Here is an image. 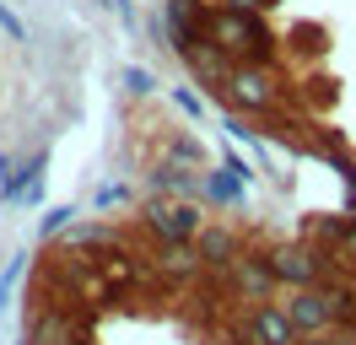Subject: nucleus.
I'll return each mask as SVG.
<instances>
[{
    "mask_svg": "<svg viewBox=\"0 0 356 345\" xmlns=\"http://www.w3.org/2000/svg\"><path fill=\"white\" fill-rule=\"evenodd\" d=\"M195 254H200L205 270H232V264L243 259V243H238V232H227V227H211V221H205V232L195 237Z\"/></svg>",
    "mask_w": 356,
    "mask_h": 345,
    "instance_id": "obj_7",
    "label": "nucleus"
},
{
    "mask_svg": "<svg viewBox=\"0 0 356 345\" xmlns=\"http://www.w3.org/2000/svg\"><path fill=\"white\" fill-rule=\"evenodd\" d=\"M232 286H238L248 302H270V291L281 286L275 270H270V254H243L238 264H232Z\"/></svg>",
    "mask_w": 356,
    "mask_h": 345,
    "instance_id": "obj_6",
    "label": "nucleus"
},
{
    "mask_svg": "<svg viewBox=\"0 0 356 345\" xmlns=\"http://www.w3.org/2000/svg\"><path fill=\"white\" fill-rule=\"evenodd\" d=\"M124 200H130V189H124V184H103V189L92 194V205H97V211H108V205H124Z\"/></svg>",
    "mask_w": 356,
    "mask_h": 345,
    "instance_id": "obj_16",
    "label": "nucleus"
},
{
    "mask_svg": "<svg viewBox=\"0 0 356 345\" xmlns=\"http://www.w3.org/2000/svg\"><path fill=\"white\" fill-rule=\"evenodd\" d=\"M200 194L211 200V205H243L248 184H243V178H238V172H232V168L222 162L216 172H205V178H200Z\"/></svg>",
    "mask_w": 356,
    "mask_h": 345,
    "instance_id": "obj_9",
    "label": "nucleus"
},
{
    "mask_svg": "<svg viewBox=\"0 0 356 345\" xmlns=\"http://www.w3.org/2000/svg\"><path fill=\"white\" fill-rule=\"evenodd\" d=\"M97 237H108L103 227H81V232H70V243H97Z\"/></svg>",
    "mask_w": 356,
    "mask_h": 345,
    "instance_id": "obj_21",
    "label": "nucleus"
},
{
    "mask_svg": "<svg viewBox=\"0 0 356 345\" xmlns=\"http://www.w3.org/2000/svg\"><path fill=\"white\" fill-rule=\"evenodd\" d=\"M297 345H351V340H346V335H334V329H330V335H313V340H297Z\"/></svg>",
    "mask_w": 356,
    "mask_h": 345,
    "instance_id": "obj_20",
    "label": "nucleus"
},
{
    "mask_svg": "<svg viewBox=\"0 0 356 345\" xmlns=\"http://www.w3.org/2000/svg\"><path fill=\"white\" fill-rule=\"evenodd\" d=\"M248 335H254V345H297V340H302L297 323H291V313L281 307V302H254V313H248Z\"/></svg>",
    "mask_w": 356,
    "mask_h": 345,
    "instance_id": "obj_5",
    "label": "nucleus"
},
{
    "mask_svg": "<svg viewBox=\"0 0 356 345\" xmlns=\"http://www.w3.org/2000/svg\"><path fill=\"white\" fill-rule=\"evenodd\" d=\"M168 162H173V168H200L205 162V151H200V141H189V135H178V141H168Z\"/></svg>",
    "mask_w": 356,
    "mask_h": 345,
    "instance_id": "obj_12",
    "label": "nucleus"
},
{
    "mask_svg": "<svg viewBox=\"0 0 356 345\" xmlns=\"http://www.w3.org/2000/svg\"><path fill=\"white\" fill-rule=\"evenodd\" d=\"M140 227L156 237V243H195V237L205 232V216L195 200H162L156 194L152 205L140 211Z\"/></svg>",
    "mask_w": 356,
    "mask_h": 345,
    "instance_id": "obj_1",
    "label": "nucleus"
},
{
    "mask_svg": "<svg viewBox=\"0 0 356 345\" xmlns=\"http://www.w3.org/2000/svg\"><path fill=\"white\" fill-rule=\"evenodd\" d=\"M124 92H130V97H152L156 76H152V70H140V65H130V70H124Z\"/></svg>",
    "mask_w": 356,
    "mask_h": 345,
    "instance_id": "obj_14",
    "label": "nucleus"
},
{
    "mask_svg": "<svg viewBox=\"0 0 356 345\" xmlns=\"http://www.w3.org/2000/svg\"><path fill=\"white\" fill-rule=\"evenodd\" d=\"M222 6H232V11H265V6H275V0H222Z\"/></svg>",
    "mask_w": 356,
    "mask_h": 345,
    "instance_id": "obj_19",
    "label": "nucleus"
},
{
    "mask_svg": "<svg viewBox=\"0 0 356 345\" xmlns=\"http://www.w3.org/2000/svg\"><path fill=\"white\" fill-rule=\"evenodd\" d=\"M173 103L189 113V119H205V97L200 92H189V86H173Z\"/></svg>",
    "mask_w": 356,
    "mask_h": 345,
    "instance_id": "obj_15",
    "label": "nucleus"
},
{
    "mask_svg": "<svg viewBox=\"0 0 356 345\" xmlns=\"http://www.w3.org/2000/svg\"><path fill=\"white\" fill-rule=\"evenodd\" d=\"M76 216H81L76 205H54V211H49L44 221H38V232H44V237H60L65 227H76Z\"/></svg>",
    "mask_w": 356,
    "mask_h": 345,
    "instance_id": "obj_13",
    "label": "nucleus"
},
{
    "mask_svg": "<svg viewBox=\"0 0 356 345\" xmlns=\"http://www.w3.org/2000/svg\"><path fill=\"white\" fill-rule=\"evenodd\" d=\"M0 33H6V38H17V43H27V27L17 22V11H11L6 0H0Z\"/></svg>",
    "mask_w": 356,
    "mask_h": 345,
    "instance_id": "obj_17",
    "label": "nucleus"
},
{
    "mask_svg": "<svg viewBox=\"0 0 356 345\" xmlns=\"http://www.w3.org/2000/svg\"><path fill=\"white\" fill-rule=\"evenodd\" d=\"M227 97L243 108V113H265V108H275V81H270L259 65H232V76H227Z\"/></svg>",
    "mask_w": 356,
    "mask_h": 345,
    "instance_id": "obj_4",
    "label": "nucleus"
},
{
    "mask_svg": "<svg viewBox=\"0 0 356 345\" xmlns=\"http://www.w3.org/2000/svg\"><path fill=\"white\" fill-rule=\"evenodd\" d=\"M281 307L291 313V323H297V335H302V340L340 329V319H334V302H330V286H302V291H291Z\"/></svg>",
    "mask_w": 356,
    "mask_h": 345,
    "instance_id": "obj_2",
    "label": "nucleus"
},
{
    "mask_svg": "<svg viewBox=\"0 0 356 345\" xmlns=\"http://www.w3.org/2000/svg\"><path fill=\"white\" fill-rule=\"evenodd\" d=\"M270 270H275V280L291 286V291L324 286V254H313V248H302V243H281V248L270 254Z\"/></svg>",
    "mask_w": 356,
    "mask_h": 345,
    "instance_id": "obj_3",
    "label": "nucleus"
},
{
    "mask_svg": "<svg viewBox=\"0 0 356 345\" xmlns=\"http://www.w3.org/2000/svg\"><path fill=\"white\" fill-rule=\"evenodd\" d=\"M156 270L173 280H189L195 270H205L200 254H195V243H162V259H156Z\"/></svg>",
    "mask_w": 356,
    "mask_h": 345,
    "instance_id": "obj_10",
    "label": "nucleus"
},
{
    "mask_svg": "<svg viewBox=\"0 0 356 345\" xmlns=\"http://www.w3.org/2000/svg\"><path fill=\"white\" fill-rule=\"evenodd\" d=\"M346 259L356 264V221H351V232H346Z\"/></svg>",
    "mask_w": 356,
    "mask_h": 345,
    "instance_id": "obj_23",
    "label": "nucleus"
},
{
    "mask_svg": "<svg viewBox=\"0 0 356 345\" xmlns=\"http://www.w3.org/2000/svg\"><path fill=\"white\" fill-rule=\"evenodd\" d=\"M184 65H189V70H195V76H200L205 86H222V92H227V76H232V60H227V54L216 49V43H200L195 54H184Z\"/></svg>",
    "mask_w": 356,
    "mask_h": 345,
    "instance_id": "obj_8",
    "label": "nucleus"
},
{
    "mask_svg": "<svg viewBox=\"0 0 356 345\" xmlns=\"http://www.w3.org/2000/svg\"><path fill=\"white\" fill-rule=\"evenodd\" d=\"M108 6H113V11H119V17H124V22L135 17V0H108Z\"/></svg>",
    "mask_w": 356,
    "mask_h": 345,
    "instance_id": "obj_22",
    "label": "nucleus"
},
{
    "mask_svg": "<svg viewBox=\"0 0 356 345\" xmlns=\"http://www.w3.org/2000/svg\"><path fill=\"white\" fill-rule=\"evenodd\" d=\"M17 280H22V259H17V264H11L6 275H0V307L11 302V291H17Z\"/></svg>",
    "mask_w": 356,
    "mask_h": 345,
    "instance_id": "obj_18",
    "label": "nucleus"
},
{
    "mask_svg": "<svg viewBox=\"0 0 356 345\" xmlns=\"http://www.w3.org/2000/svg\"><path fill=\"white\" fill-rule=\"evenodd\" d=\"M22 345H70V313H38Z\"/></svg>",
    "mask_w": 356,
    "mask_h": 345,
    "instance_id": "obj_11",
    "label": "nucleus"
}]
</instances>
